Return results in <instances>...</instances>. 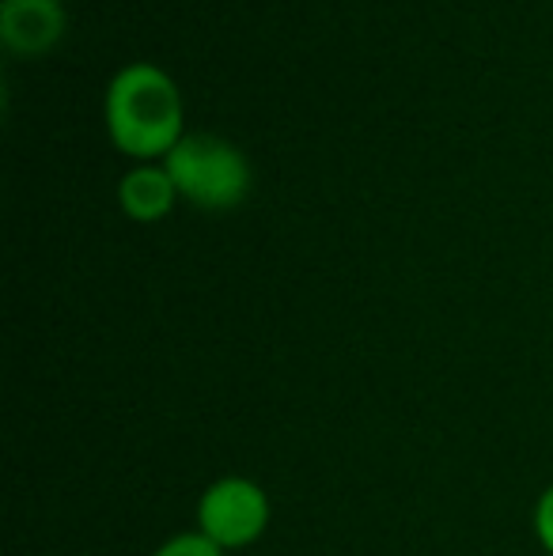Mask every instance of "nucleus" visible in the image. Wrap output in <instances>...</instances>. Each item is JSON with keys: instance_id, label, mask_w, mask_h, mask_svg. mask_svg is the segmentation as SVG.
Returning <instances> with one entry per match:
<instances>
[{"instance_id": "423d86ee", "label": "nucleus", "mask_w": 553, "mask_h": 556, "mask_svg": "<svg viewBox=\"0 0 553 556\" xmlns=\"http://www.w3.org/2000/svg\"><path fill=\"white\" fill-rule=\"evenodd\" d=\"M152 556H228V553H224L221 545L209 542L201 530H186V534L167 538V542H163Z\"/></svg>"}, {"instance_id": "f03ea898", "label": "nucleus", "mask_w": 553, "mask_h": 556, "mask_svg": "<svg viewBox=\"0 0 553 556\" xmlns=\"http://www.w3.org/2000/svg\"><path fill=\"white\" fill-rule=\"evenodd\" d=\"M163 167L175 178L178 198L198 208H236L251 193V163L231 140L213 132H186L167 155Z\"/></svg>"}, {"instance_id": "20e7f679", "label": "nucleus", "mask_w": 553, "mask_h": 556, "mask_svg": "<svg viewBox=\"0 0 553 556\" xmlns=\"http://www.w3.org/2000/svg\"><path fill=\"white\" fill-rule=\"evenodd\" d=\"M65 35L61 0H4L0 4V42L15 58H42Z\"/></svg>"}, {"instance_id": "39448f33", "label": "nucleus", "mask_w": 553, "mask_h": 556, "mask_svg": "<svg viewBox=\"0 0 553 556\" xmlns=\"http://www.w3.org/2000/svg\"><path fill=\"white\" fill-rule=\"evenodd\" d=\"M178 201V186L167 175V167H155V163H140L129 175H122L118 182V205L129 220L137 224H155L175 208Z\"/></svg>"}, {"instance_id": "7ed1b4c3", "label": "nucleus", "mask_w": 553, "mask_h": 556, "mask_svg": "<svg viewBox=\"0 0 553 556\" xmlns=\"http://www.w3.org/2000/svg\"><path fill=\"white\" fill-rule=\"evenodd\" d=\"M193 519H198L193 530H201L213 545H221L224 553H239L251 549L269 530L274 504H269V492L259 481L231 473L201 492Z\"/></svg>"}, {"instance_id": "0eeeda50", "label": "nucleus", "mask_w": 553, "mask_h": 556, "mask_svg": "<svg viewBox=\"0 0 553 556\" xmlns=\"http://www.w3.org/2000/svg\"><path fill=\"white\" fill-rule=\"evenodd\" d=\"M535 538H539V545L553 556V484L539 496V504H535Z\"/></svg>"}, {"instance_id": "f257e3e1", "label": "nucleus", "mask_w": 553, "mask_h": 556, "mask_svg": "<svg viewBox=\"0 0 553 556\" xmlns=\"http://www.w3.org/2000/svg\"><path fill=\"white\" fill-rule=\"evenodd\" d=\"M106 129L118 152L137 160L167 155L183 132V91L163 68L137 61L106 88Z\"/></svg>"}]
</instances>
